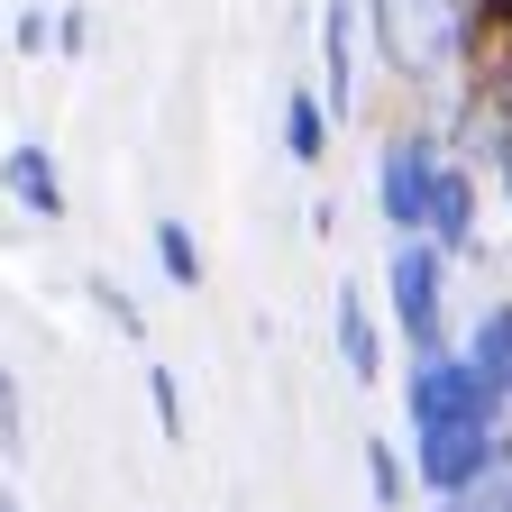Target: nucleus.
Here are the masks:
<instances>
[{
  "label": "nucleus",
  "mask_w": 512,
  "mask_h": 512,
  "mask_svg": "<svg viewBox=\"0 0 512 512\" xmlns=\"http://www.w3.org/2000/svg\"><path fill=\"white\" fill-rule=\"evenodd\" d=\"M366 28L403 83H439L448 64L467 74V0H366Z\"/></svg>",
  "instance_id": "nucleus-1"
},
{
  "label": "nucleus",
  "mask_w": 512,
  "mask_h": 512,
  "mask_svg": "<svg viewBox=\"0 0 512 512\" xmlns=\"http://www.w3.org/2000/svg\"><path fill=\"white\" fill-rule=\"evenodd\" d=\"M403 421H412V439L421 430H512L503 421V394L467 366V348L412 357V375H403Z\"/></svg>",
  "instance_id": "nucleus-2"
},
{
  "label": "nucleus",
  "mask_w": 512,
  "mask_h": 512,
  "mask_svg": "<svg viewBox=\"0 0 512 512\" xmlns=\"http://www.w3.org/2000/svg\"><path fill=\"white\" fill-rule=\"evenodd\" d=\"M448 165H458V156L439 147V128H394V138H384V156H375V211H384L394 238H421L430 192H439Z\"/></svg>",
  "instance_id": "nucleus-3"
},
{
  "label": "nucleus",
  "mask_w": 512,
  "mask_h": 512,
  "mask_svg": "<svg viewBox=\"0 0 512 512\" xmlns=\"http://www.w3.org/2000/svg\"><path fill=\"white\" fill-rule=\"evenodd\" d=\"M439 284H448V256L430 238H394L384 256V302H394V330L412 339V357H448V320H439Z\"/></svg>",
  "instance_id": "nucleus-4"
},
{
  "label": "nucleus",
  "mask_w": 512,
  "mask_h": 512,
  "mask_svg": "<svg viewBox=\"0 0 512 512\" xmlns=\"http://www.w3.org/2000/svg\"><path fill=\"white\" fill-rule=\"evenodd\" d=\"M503 439H512V430H421V439H412V476H421L439 503H458V494H476V485L494 476Z\"/></svg>",
  "instance_id": "nucleus-5"
},
{
  "label": "nucleus",
  "mask_w": 512,
  "mask_h": 512,
  "mask_svg": "<svg viewBox=\"0 0 512 512\" xmlns=\"http://www.w3.org/2000/svg\"><path fill=\"white\" fill-rule=\"evenodd\" d=\"M357 0H320V101L339 119L357 110Z\"/></svg>",
  "instance_id": "nucleus-6"
},
{
  "label": "nucleus",
  "mask_w": 512,
  "mask_h": 512,
  "mask_svg": "<svg viewBox=\"0 0 512 512\" xmlns=\"http://www.w3.org/2000/svg\"><path fill=\"white\" fill-rule=\"evenodd\" d=\"M0 192H10V202L28 211V220H64V174H55V156L37 147V138H19L10 156H0Z\"/></svg>",
  "instance_id": "nucleus-7"
},
{
  "label": "nucleus",
  "mask_w": 512,
  "mask_h": 512,
  "mask_svg": "<svg viewBox=\"0 0 512 512\" xmlns=\"http://www.w3.org/2000/svg\"><path fill=\"white\" fill-rule=\"evenodd\" d=\"M421 238H430L439 256H467V247H476V174H467V165H448V174H439Z\"/></svg>",
  "instance_id": "nucleus-8"
},
{
  "label": "nucleus",
  "mask_w": 512,
  "mask_h": 512,
  "mask_svg": "<svg viewBox=\"0 0 512 512\" xmlns=\"http://www.w3.org/2000/svg\"><path fill=\"white\" fill-rule=\"evenodd\" d=\"M467 366L503 394V412H512V302H485V320L467 330Z\"/></svg>",
  "instance_id": "nucleus-9"
},
{
  "label": "nucleus",
  "mask_w": 512,
  "mask_h": 512,
  "mask_svg": "<svg viewBox=\"0 0 512 512\" xmlns=\"http://www.w3.org/2000/svg\"><path fill=\"white\" fill-rule=\"evenodd\" d=\"M339 357H348V375H357V384H375V375H384V330H375L366 293H348V284H339Z\"/></svg>",
  "instance_id": "nucleus-10"
},
{
  "label": "nucleus",
  "mask_w": 512,
  "mask_h": 512,
  "mask_svg": "<svg viewBox=\"0 0 512 512\" xmlns=\"http://www.w3.org/2000/svg\"><path fill=\"white\" fill-rule=\"evenodd\" d=\"M284 147H293L302 165H320V156H330V101H320V83L284 101Z\"/></svg>",
  "instance_id": "nucleus-11"
},
{
  "label": "nucleus",
  "mask_w": 512,
  "mask_h": 512,
  "mask_svg": "<svg viewBox=\"0 0 512 512\" xmlns=\"http://www.w3.org/2000/svg\"><path fill=\"white\" fill-rule=\"evenodd\" d=\"M147 238H156V266H165V284L174 293H192V284H202V247H192V229L165 211V220H147Z\"/></svg>",
  "instance_id": "nucleus-12"
},
{
  "label": "nucleus",
  "mask_w": 512,
  "mask_h": 512,
  "mask_svg": "<svg viewBox=\"0 0 512 512\" xmlns=\"http://www.w3.org/2000/svg\"><path fill=\"white\" fill-rule=\"evenodd\" d=\"M366 494H375L384 512H403L412 485H403V448H394V439H366Z\"/></svg>",
  "instance_id": "nucleus-13"
},
{
  "label": "nucleus",
  "mask_w": 512,
  "mask_h": 512,
  "mask_svg": "<svg viewBox=\"0 0 512 512\" xmlns=\"http://www.w3.org/2000/svg\"><path fill=\"white\" fill-rule=\"evenodd\" d=\"M147 403H156V430L183 439V394H174V366H147Z\"/></svg>",
  "instance_id": "nucleus-14"
},
{
  "label": "nucleus",
  "mask_w": 512,
  "mask_h": 512,
  "mask_svg": "<svg viewBox=\"0 0 512 512\" xmlns=\"http://www.w3.org/2000/svg\"><path fill=\"white\" fill-rule=\"evenodd\" d=\"M92 302H101V311L119 320V339H138V330H147V311H138V302H128V293H119L110 275H92Z\"/></svg>",
  "instance_id": "nucleus-15"
},
{
  "label": "nucleus",
  "mask_w": 512,
  "mask_h": 512,
  "mask_svg": "<svg viewBox=\"0 0 512 512\" xmlns=\"http://www.w3.org/2000/svg\"><path fill=\"white\" fill-rule=\"evenodd\" d=\"M0 448H19V375L0 366Z\"/></svg>",
  "instance_id": "nucleus-16"
},
{
  "label": "nucleus",
  "mask_w": 512,
  "mask_h": 512,
  "mask_svg": "<svg viewBox=\"0 0 512 512\" xmlns=\"http://www.w3.org/2000/svg\"><path fill=\"white\" fill-rule=\"evenodd\" d=\"M55 46H64V55H83V46H92V19H83V10H64V19H55Z\"/></svg>",
  "instance_id": "nucleus-17"
},
{
  "label": "nucleus",
  "mask_w": 512,
  "mask_h": 512,
  "mask_svg": "<svg viewBox=\"0 0 512 512\" xmlns=\"http://www.w3.org/2000/svg\"><path fill=\"white\" fill-rule=\"evenodd\" d=\"M10 37H19V55H37V46H46V10H19V28H10Z\"/></svg>",
  "instance_id": "nucleus-18"
},
{
  "label": "nucleus",
  "mask_w": 512,
  "mask_h": 512,
  "mask_svg": "<svg viewBox=\"0 0 512 512\" xmlns=\"http://www.w3.org/2000/svg\"><path fill=\"white\" fill-rule=\"evenodd\" d=\"M494 192H503V211H512V138H494Z\"/></svg>",
  "instance_id": "nucleus-19"
},
{
  "label": "nucleus",
  "mask_w": 512,
  "mask_h": 512,
  "mask_svg": "<svg viewBox=\"0 0 512 512\" xmlns=\"http://www.w3.org/2000/svg\"><path fill=\"white\" fill-rule=\"evenodd\" d=\"M0 512H19V494H0Z\"/></svg>",
  "instance_id": "nucleus-20"
},
{
  "label": "nucleus",
  "mask_w": 512,
  "mask_h": 512,
  "mask_svg": "<svg viewBox=\"0 0 512 512\" xmlns=\"http://www.w3.org/2000/svg\"><path fill=\"white\" fill-rule=\"evenodd\" d=\"M439 512H448V503H439Z\"/></svg>",
  "instance_id": "nucleus-21"
}]
</instances>
